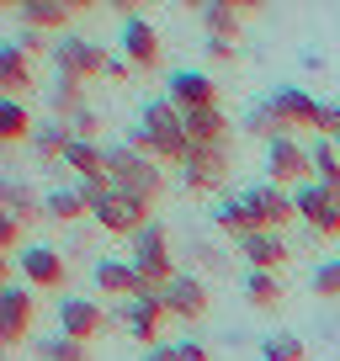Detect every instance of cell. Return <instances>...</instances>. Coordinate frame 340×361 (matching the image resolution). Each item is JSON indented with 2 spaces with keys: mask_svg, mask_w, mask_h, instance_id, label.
<instances>
[{
  "mask_svg": "<svg viewBox=\"0 0 340 361\" xmlns=\"http://www.w3.org/2000/svg\"><path fill=\"white\" fill-rule=\"evenodd\" d=\"M32 85H37L32 59H27L22 48L6 37V43H0V96H16V102H27V96H32Z\"/></svg>",
  "mask_w": 340,
  "mask_h": 361,
  "instance_id": "cell-18",
  "label": "cell"
},
{
  "mask_svg": "<svg viewBox=\"0 0 340 361\" xmlns=\"http://www.w3.org/2000/svg\"><path fill=\"white\" fill-rule=\"evenodd\" d=\"M91 282L102 298H112V303H123V298H138L144 293V276L133 271V260H96Z\"/></svg>",
  "mask_w": 340,
  "mask_h": 361,
  "instance_id": "cell-19",
  "label": "cell"
},
{
  "mask_svg": "<svg viewBox=\"0 0 340 361\" xmlns=\"http://www.w3.org/2000/svg\"><path fill=\"white\" fill-rule=\"evenodd\" d=\"M165 102L176 106L181 117L213 112V106H218V85H213V75H202V69H176V75H170Z\"/></svg>",
  "mask_w": 340,
  "mask_h": 361,
  "instance_id": "cell-13",
  "label": "cell"
},
{
  "mask_svg": "<svg viewBox=\"0 0 340 361\" xmlns=\"http://www.w3.org/2000/svg\"><path fill=\"white\" fill-rule=\"evenodd\" d=\"M165 308H170V319H207V308H213L207 282L197 271H181V276L165 287Z\"/></svg>",
  "mask_w": 340,
  "mask_h": 361,
  "instance_id": "cell-15",
  "label": "cell"
},
{
  "mask_svg": "<svg viewBox=\"0 0 340 361\" xmlns=\"http://www.w3.org/2000/svg\"><path fill=\"white\" fill-rule=\"evenodd\" d=\"M107 176H112L117 192L138 197V202H149V207H154V197H165V186H170L165 165H159V159H149V154H133L128 144L112 149V165H107Z\"/></svg>",
  "mask_w": 340,
  "mask_h": 361,
  "instance_id": "cell-3",
  "label": "cell"
},
{
  "mask_svg": "<svg viewBox=\"0 0 340 361\" xmlns=\"http://www.w3.org/2000/svg\"><path fill=\"white\" fill-rule=\"evenodd\" d=\"M123 59L133 69H154L159 64V32H154V22H149L144 11H133L123 22Z\"/></svg>",
  "mask_w": 340,
  "mask_h": 361,
  "instance_id": "cell-16",
  "label": "cell"
},
{
  "mask_svg": "<svg viewBox=\"0 0 340 361\" xmlns=\"http://www.w3.org/2000/svg\"><path fill=\"white\" fill-rule=\"evenodd\" d=\"M32 314H37V303H32V287H27V282H11L6 293H0V345H6V350H16L27 340Z\"/></svg>",
  "mask_w": 340,
  "mask_h": 361,
  "instance_id": "cell-14",
  "label": "cell"
},
{
  "mask_svg": "<svg viewBox=\"0 0 340 361\" xmlns=\"http://www.w3.org/2000/svg\"><path fill=\"white\" fill-rule=\"evenodd\" d=\"M144 361H176V345H154V350H149Z\"/></svg>",
  "mask_w": 340,
  "mask_h": 361,
  "instance_id": "cell-46",
  "label": "cell"
},
{
  "mask_svg": "<svg viewBox=\"0 0 340 361\" xmlns=\"http://www.w3.org/2000/svg\"><path fill=\"white\" fill-rule=\"evenodd\" d=\"M245 133H250V138H266V144H272V138H282L287 128L277 123L272 102H261V106H250V112H245Z\"/></svg>",
  "mask_w": 340,
  "mask_h": 361,
  "instance_id": "cell-35",
  "label": "cell"
},
{
  "mask_svg": "<svg viewBox=\"0 0 340 361\" xmlns=\"http://www.w3.org/2000/svg\"><path fill=\"white\" fill-rule=\"evenodd\" d=\"M64 165L75 170V180H91V176H107V165H112V149L102 144V138H75L69 144V154H64Z\"/></svg>",
  "mask_w": 340,
  "mask_h": 361,
  "instance_id": "cell-22",
  "label": "cell"
},
{
  "mask_svg": "<svg viewBox=\"0 0 340 361\" xmlns=\"http://www.w3.org/2000/svg\"><path fill=\"white\" fill-rule=\"evenodd\" d=\"M245 298H250V308H282V282H277V271H250Z\"/></svg>",
  "mask_w": 340,
  "mask_h": 361,
  "instance_id": "cell-32",
  "label": "cell"
},
{
  "mask_svg": "<svg viewBox=\"0 0 340 361\" xmlns=\"http://www.w3.org/2000/svg\"><path fill=\"white\" fill-rule=\"evenodd\" d=\"M91 218H96V224L107 228V234H117V239H133L138 228H149V224H154L149 202H138V197L117 192V186H112V192L102 197V202H96V213H91Z\"/></svg>",
  "mask_w": 340,
  "mask_h": 361,
  "instance_id": "cell-9",
  "label": "cell"
},
{
  "mask_svg": "<svg viewBox=\"0 0 340 361\" xmlns=\"http://www.w3.org/2000/svg\"><path fill=\"white\" fill-rule=\"evenodd\" d=\"M213 228H218L224 239H234V245H245V239L261 234V228L250 224V213L239 207V197H218V202H213Z\"/></svg>",
  "mask_w": 340,
  "mask_h": 361,
  "instance_id": "cell-25",
  "label": "cell"
},
{
  "mask_svg": "<svg viewBox=\"0 0 340 361\" xmlns=\"http://www.w3.org/2000/svg\"><path fill=\"white\" fill-rule=\"evenodd\" d=\"M138 128L149 133V159H159V165H186V154H192V138H186V117L176 112L170 102H144L138 106Z\"/></svg>",
  "mask_w": 340,
  "mask_h": 361,
  "instance_id": "cell-2",
  "label": "cell"
},
{
  "mask_svg": "<svg viewBox=\"0 0 340 361\" xmlns=\"http://www.w3.org/2000/svg\"><path fill=\"white\" fill-rule=\"evenodd\" d=\"M0 207H6V213H11L22 228L43 218V197H37L27 180H6V186H0Z\"/></svg>",
  "mask_w": 340,
  "mask_h": 361,
  "instance_id": "cell-26",
  "label": "cell"
},
{
  "mask_svg": "<svg viewBox=\"0 0 340 361\" xmlns=\"http://www.w3.org/2000/svg\"><path fill=\"white\" fill-rule=\"evenodd\" d=\"M69 144H75V128H69L64 117H43V123L32 128V149H37V159H59V165H64Z\"/></svg>",
  "mask_w": 340,
  "mask_h": 361,
  "instance_id": "cell-23",
  "label": "cell"
},
{
  "mask_svg": "<svg viewBox=\"0 0 340 361\" xmlns=\"http://www.w3.org/2000/svg\"><path fill=\"white\" fill-rule=\"evenodd\" d=\"M128 260H133V271L144 276V293L138 298H159L176 276H181V271H176V255H170V228L159 224V218L128 239Z\"/></svg>",
  "mask_w": 340,
  "mask_h": 361,
  "instance_id": "cell-1",
  "label": "cell"
},
{
  "mask_svg": "<svg viewBox=\"0 0 340 361\" xmlns=\"http://www.w3.org/2000/svg\"><path fill=\"white\" fill-rule=\"evenodd\" d=\"M272 112H277V123L293 133V128H314L319 123V96H308L303 85H282L272 96Z\"/></svg>",
  "mask_w": 340,
  "mask_h": 361,
  "instance_id": "cell-20",
  "label": "cell"
},
{
  "mask_svg": "<svg viewBox=\"0 0 340 361\" xmlns=\"http://www.w3.org/2000/svg\"><path fill=\"white\" fill-rule=\"evenodd\" d=\"M128 75H133V64H128V59H123V54H117V59H112V64H107V80H128Z\"/></svg>",
  "mask_w": 340,
  "mask_h": 361,
  "instance_id": "cell-45",
  "label": "cell"
},
{
  "mask_svg": "<svg viewBox=\"0 0 340 361\" xmlns=\"http://www.w3.org/2000/svg\"><path fill=\"white\" fill-rule=\"evenodd\" d=\"M192 260H197L202 271H207V266H213V271H224V255H218L213 245H197V250H192Z\"/></svg>",
  "mask_w": 340,
  "mask_h": 361,
  "instance_id": "cell-44",
  "label": "cell"
},
{
  "mask_svg": "<svg viewBox=\"0 0 340 361\" xmlns=\"http://www.w3.org/2000/svg\"><path fill=\"white\" fill-rule=\"evenodd\" d=\"M239 250H245L250 271H282L287 260H293V250H287L282 234H255V239H245Z\"/></svg>",
  "mask_w": 340,
  "mask_h": 361,
  "instance_id": "cell-24",
  "label": "cell"
},
{
  "mask_svg": "<svg viewBox=\"0 0 340 361\" xmlns=\"http://www.w3.org/2000/svg\"><path fill=\"white\" fill-rule=\"evenodd\" d=\"M207 22V37H224V43H234L239 27H245V16L255 11V6H245V0H207V6H197Z\"/></svg>",
  "mask_w": 340,
  "mask_h": 361,
  "instance_id": "cell-21",
  "label": "cell"
},
{
  "mask_svg": "<svg viewBox=\"0 0 340 361\" xmlns=\"http://www.w3.org/2000/svg\"><path fill=\"white\" fill-rule=\"evenodd\" d=\"M186 138H192V144H229V117H224V106L186 117Z\"/></svg>",
  "mask_w": 340,
  "mask_h": 361,
  "instance_id": "cell-30",
  "label": "cell"
},
{
  "mask_svg": "<svg viewBox=\"0 0 340 361\" xmlns=\"http://www.w3.org/2000/svg\"><path fill=\"white\" fill-rule=\"evenodd\" d=\"M335 149H340V138H335Z\"/></svg>",
  "mask_w": 340,
  "mask_h": 361,
  "instance_id": "cell-47",
  "label": "cell"
},
{
  "mask_svg": "<svg viewBox=\"0 0 340 361\" xmlns=\"http://www.w3.org/2000/svg\"><path fill=\"white\" fill-rule=\"evenodd\" d=\"M112 319L128 329V340H138V345L154 350L159 345V329H165V319H170L165 293H159V298H123V303L112 308Z\"/></svg>",
  "mask_w": 340,
  "mask_h": 361,
  "instance_id": "cell-8",
  "label": "cell"
},
{
  "mask_svg": "<svg viewBox=\"0 0 340 361\" xmlns=\"http://www.w3.org/2000/svg\"><path fill=\"white\" fill-rule=\"evenodd\" d=\"M293 202H298V218H303L319 239H340V197L329 192V186L308 180V186H298V192H293Z\"/></svg>",
  "mask_w": 340,
  "mask_h": 361,
  "instance_id": "cell-12",
  "label": "cell"
},
{
  "mask_svg": "<svg viewBox=\"0 0 340 361\" xmlns=\"http://www.w3.org/2000/svg\"><path fill=\"white\" fill-rule=\"evenodd\" d=\"M69 128H75V138H91V144H96V133H102V117H96V106L75 112V117H69Z\"/></svg>",
  "mask_w": 340,
  "mask_h": 361,
  "instance_id": "cell-39",
  "label": "cell"
},
{
  "mask_svg": "<svg viewBox=\"0 0 340 361\" xmlns=\"http://www.w3.org/2000/svg\"><path fill=\"white\" fill-rule=\"evenodd\" d=\"M107 319L112 314L102 308V298H85V293H64L59 298V335L80 340V345H91V335H102Z\"/></svg>",
  "mask_w": 340,
  "mask_h": 361,
  "instance_id": "cell-11",
  "label": "cell"
},
{
  "mask_svg": "<svg viewBox=\"0 0 340 361\" xmlns=\"http://www.w3.org/2000/svg\"><path fill=\"white\" fill-rule=\"evenodd\" d=\"M314 133H319V138H329V144L340 138V102H319V123H314Z\"/></svg>",
  "mask_w": 340,
  "mask_h": 361,
  "instance_id": "cell-37",
  "label": "cell"
},
{
  "mask_svg": "<svg viewBox=\"0 0 340 361\" xmlns=\"http://www.w3.org/2000/svg\"><path fill=\"white\" fill-rule=\"evenodd\" d=\"M75 192L85 197V207L96 213V202H102V197L112 192V176H91V180H75Z\"/></svg>",
  "mask_w": 340,
  "mask_h": 361,
  "instance_id": "cell-38",
  "label": "cell"
},
{
  "mask_svg": "<svg viewBox=\"0 0 340 361\" xmlns=\"http://www.w3.org/2000/svg\"><path fill=\"white\" fill-rule=\"evenodd\" d=\"M16 276H22L27 287H37V293H59V287L69 282V260L59 255L54 245H27L22 255H16Z\"/></svg>",
  "mask_w": 340,
  "mask_h": 361,
  "instance_id": "cell-10",
  "label": "cell"
},
{
  "mask_svg": "<svg viewBox=\"0 0 340 361\" xmlns=\"http://www.w3.org/2000/svg\"><path fill=\"white\" fill-rule=\"evenodd\" d=\"M75 16H80L75 0H22V6H16V22H22V27L59 32V37L69 32V22H75Z\"/></svg>",
  "mask_w": 340,
  "mask_h": 361,
  "instance_id": "cell-17",
  "label": "cell"
},
{
  "mask_svg": "<svg viewBox=\"0 0 340 361\" xmlns=\"http://www.w3.org/2000/svg\"><path fill=\"white\" fill-rule=\"evenodd\" d=\"M229 165H234V149H229V144H192V154H186V165L176 170V176H181L186 192L213 197V192H224Z\"/></svg>",
  "mask_w": 340,
  "mask_h": 361,
  "instance_id": "cell-5",
  "label": "cell"
},
{
  "mask_svg": "<svg viewBox=\"0 0 340 361\" xmlns=\"http://www.w3.org/2000/svg\"><path fill=\"white\" fill-rule=\"evenodd\" d=\"M266 180L282 186V192L308 186V180H314V154H308V144H298L293 133L272 138V144H266Z\"/></svg>",
  "mask_w": 340,
  "mask_h": 361,
  "instance_id": "cell-7",
  "label": "cell"
},
{
  "mask_svg": "<svg viewBox=\"0 0 340 361\" xmlns=\"http://www.w3.org/2000/svg\"><path fill=\"white\" fill-rule=\"evenodd\" d=\"M32 112H27V102H16V96H0V144H27L32 138Z\"/></svg>",
  "mask_w": 340,
  "mask_h": 361,
  "instance_id": "cell-27",
  "label": "cell"
},
{
  "mask_svg": "<svg viewBox=\"0 0 340 361\" xmlns=\"http://www.w3.org/2000/svg\"><path fill=\"white\" fill-rule=\"evenodd\" d=\"M308 154H314V180L340 197V149L329 138H319V144H308Z\"/></svg>",
  "mask_w": 340,
  "mask_h": 361,
  "instance_id": "cell-31",
  "label": "cell"
},
{
  "mask_svg": "<svg viewBox=\"0 0 340 361\" xmlns=\"http://www.w3.org/2000/svg\"><path fill=\"white\" fill-rule=\"evenodd\" d=\"M80 213H91V207H85V197H80L75 186H48L43 192V218L48 224H75Z\"/></svg>",
  "mask_w": 340,
  "mask_h": 361,
  "instance_id": "cell-28",
  "label": "cell"
},
{
  "mask_svg": "<svg viewBox=\"0 0 340 361\" xmlns=\"http://www.w3.org/2000/svg\"><path fill=\"white\" fill-rule=\"evenodd\" d=\"M314 293L319 298H340V260H319L314 266Z\"/></svg>",
  "mask_w": 340,
  "mask_h": 361,
  "instance_id": "cell-36",
  "label": "cell"
},
{
  "mask_svg": "<svg viewBox=\"0 0 340 361\" xmlns=\"http://www.w3.org/2000/svg\"><path fill=\"white\" fill-rule=\"evenodd\" d=\"M308 350H303V340L293 335V329H277V335H266V345H261V361H303Z\"/></svg>",
  "mask_w": 340,
  "mask_h": 361,
  "instance_id": "cell-34",
  "label": "cell"
},
{
  "mask_svg": "<svg viewBox=\"0 0 340 361\" xmlns=\"http://www.w3.org/2000/svg\"><path fill=\"white\" fill-rule=\"evenodd\" d=\"M43 37H48V32H37V27H22V32H16V37H11V43H16V48H22V54H27V59H37V54H43Z\"/></svg>",
  "mask_w": 340,
  "mask_h": 361,
  "instance_id": "cell-41",
  "label": "cell"
},
{
  "mask_svg": "<svg viewBox=\"0 0 340 361\" xmlns=\"http://www.w3.org/2000/svg\"><path fill=\"white\" fill-rule=\"evenodd\" d=\"M48 64H54V75H69V80H85L91 75H107V64H112V54H107L96 37H85V32H64V37H54L48 43Z\"/></svg>",
  "mask_w": 340,
  "mask_h": 361,
  "instance_id": "cell-4",
  "label": "cell"
},
{
  "mask_svg": "<svg viewBox=\"0 0 340 361\" xmlns=\"http://www.w3.org/2000/svg\"><path fill=\"white\" fill-rule=\"evenodd\" d=\"M32 356L37 361H91V350L80 345V340H69V335H43L32 345Z\"/></svg>",
  "mask_w": 340,
  "mask_h": 361,
  "instance_id": "cell-33",
  "label": "cell"
},
{
  "mask_svg": "<svg viewBox=\"0 0 340 361\" xmlns=\"http://www.w3.org/2000/svg\"><path fill=\"white\" fill-rule=\"evenodd\" d=\"M176 361H213L202 340H176Z\"/></svg>",
  "mask_w": 340,
  "mask_h": 361,
  "instance_id": "cell-43",
  "label": "cell"
},
{
  "mask_svg": "<svg viewBox=\"0 0 340 361\" xmlns=\"http://www.w3.org/2000/svg\"><path fill=\"white\" fill-rule=\"evenodd\" d=\"M0 245H6V250H16V255H22V224H16V218L11 213H0Z\"/></svg>",
  "mask_w": 340,
  "mask_h": 361,
  "instance_id": "cell-40",
  "label": "cell"
},
{
  "mask_svg": "<svg viewBox=\"0 0 340 361\" xmlns=\"http://www.w3.org/2000/svg\"><path fill=\"white\" fill-rule=\"evenodd\" d=\"M234 197H239V207L250 213V224L261 228V234H282V228L298 218L293 192H282V186H272V180H261V186H245V192H234Z\"/></svg>",
  "mask_w": 340,
  "mask_h": 361,
  "instance_id": "cell-6",
  "label": "cell"
},
{
  "mask_svg": "<svg viewBox=\"0 0 340 361\" xmlns=\"http://www.w3.org/2000/svg\"><path fill=\"white\" fill-rule=\"evenodd\" d=\"M48 106H54V117H75V112H85V85H80V80H69V75H54V85H48Z\"/></svg>",
  "mask_w": 340,
  "mask_h": 361,
  "instance_id": "cell-29",
  "label": "cell"
},
{
  "mask_svg": "<svg viewBox=\"0 0 340 361\" xmlns=\"http://www.w3.org/2000/svg\"><path fill=\"white\" fill-rule=\"evenodd\" d=\"M234 59H239L234 43H224V37H207V64H234Z\"/></svg>",
  "mask_w": 340,
  "mask_h": 361,
  "instance_id": "cell-42",
  "label": "cell"
}]
</instances>
